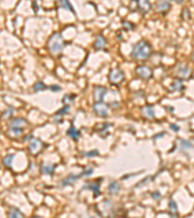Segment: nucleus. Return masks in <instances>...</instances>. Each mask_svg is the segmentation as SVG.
<instances>
[{
    "label": "nucleus",
    "mask_w": 194,
    "mask_h": 218,
    "mask_svg": "<svg viewBox=\"0 0 194 218\" xmlns=\"http://www.w3.org/2000/svg\"><path fill=\"white\" fill-rule=\"evenodd\" d=\"M151 54L152 47L149 45V43L145 40L137 42L132 48L131 57L135 60H145L151 56Z\"/></svg>",
    "instance_id": "f257e3e1"
},
{
    "label": "nucleus",
    "mask_w": 194,
    "mask_h": 218,
    "mask_svg": "<svg viewBox=\"0 0 194 218\" xmlns=\"http://www.w3.org/2000/svg\"><path fill=\"white\" fill-rule=\"evenodd\" d=\"M63 39L59 32H56L48 40V50L51 54H56L63 50Z\"/></svg>",
    "instance_id": "f03ea898"
},
{
    "label": "nucleus",
    "mask_w": 194,
    "mask_h": 218,
    "mask_svg": "<svg viewBox=\"0 0 194 218\" xmlns=\"http://www.w3.org/2000/svg\"><path fill=\"white\" fill-rule=\"evenodd\" d=\"M26 124H27V122L22 117L14 118L13 120H11L10 124H9V132L13 133L15 136H19L22 134Z\"/></svg>",
    "instance_id": "7ed1b4c3"
},
{
    "label": "nucleus",
    "mask_w": 194,
    "mask_h": 218,
    "mask_svg": "<svg viewBox=\"0 0 194 218\" xmlns=\"http://www.w3.org/2000/svg\"><path fill=\"white\" fill-rule=\"evenodd\" d=\"M109 82L114 85H119L123 81H124V73L122 70L119 68H113L110 70L109 75Z\"/></svg>",
    "instance_id": "20e7f679"
},
{
    "label": "nucleus",
    "mask_w": 194,
    "mask_h": 218,
    "mask_svg": "<svg viewBox=\"0 0 194 218\" xmlns=\"http://www.w3.org/2000/svg\"><path fill=\"white\" fill-rule=\"evenodd\" d=\"M135 73L139 78H144V80H148V78H151L152 76H153L152 69L149 67H148V66H145V65L137 66L135 68Z\"/></svg>",
    "instance_id": "39448f33"
},
{
    "label": "nucleus",
    "mask_w": 194,
    "mask_h": 218,
    "mask_svg": "<svg viewBox=\"0 0 194 218\" xmlns=\"http://www.w3.org/2000/svg\"><path fill=\"white\" fill-rule=\"evenodd\" d=\"M93 111L96 116L105 117L108 115V105H106L103 102H95L92 106Z\"/></svg>",
    "instance_id": "423d86ee"
},
{
    "label": "nucleus",
    "mask_w": 194,
    "mask_h": 218,
    "mask_svg": "<svg viewBox=\"0 0 194 218\" xmlns=\"http://www.w3.org/2000/svg\"><path fill=\"white\" fill-rule=\"evenodd\" d=\"M171 8V0H156L155 11L159 14H166Z\"/></svg>",
    "instance_id": "0eeeda50"
},
{
    "label": "nucleus",
    "mask_w": 194,
    "mask_h": 218,
    "mask_svg": "<svg viewBox=\"0 0 194 218\" xmlns=\"http://www.w3.org/2000/svg\"><path fill=\"white\" fill-rule=\"evenodd\" d=\"M106 93H107V89H106L104 86H100V85L94 86L93 91H92L94 101L95 102H102L104 97L106 96Z\"/></svg>",
    "instance_id": "6e6552de"
},
{
    "label": "nucleus",
    "mask_w": 194,
    "mask_h": 218,
    "mask_svg": "<svg viewBox=\"0 0 194 218\" xmlns=\"http://www.w3.org/2000/svg\"><path fill=\"white\" fill-rule=\"evenodd\" d=\"M152 8L149 0H137V11L142 14H147Z\"/></svg>",
    "instance_id": "1a4fd4ad"
},
{
    "label": "nucleus",
    "mask_w": 194,
    "mask_h": 218,
    "mask_svg": "<svg viewBox=\"0 0 194 218\" xmlns=\"http://www.w3.org/2000/svg\"><path fill=\"white\" fill-rule=\"evenodd\" d=\"M83 176V173H80V174H74V173H71L69 174V176L67 178H65L63 180H61L60 182V185L62 187H65V186H68L70 184H72L73 182L77 181L79 178H80L81 177Z\"/></svg>",
    "instance_id": "9d476101"
},
{
    "label": "nucleus",
    "mask_w": 194,
    "mask_h": 218,
    "mask_svg": "<svg viewBox=\"0 0 194 218\" xmlns=\"http://www.w3.org/2000/svg\"><path fill=\"white\" fill-rule=\"evenodd\" d=\"M141 112L144 117L148 119H153L154 118V110L153 107L151 105H146L142 109H141Z\"/></svg>",
    "instance_id": "9b49d317"
},
{
    "label": "nucleus",
    "mask_w": 194,
    "mask_h": 218,
    "mask_svg": "<svg viewBox=\"0 0 194 218\" xmlns=\"http://www.w3.org/2000/svg\"><path fill=\"white\" fill-rule=\"evenodd\" d=\"M41 146H42V143L39 141V140H37V139H32L31 142H30V144H29L28 149H29L30 153L36 154V153H38V152L40 151Z\"/></svg>",
    "instance_id": "f8f14e48"
},
{
    "label": "nucleus",
    "mask_w": 194,
    "mask_h": 218,
    "mask_svg": "<svg viewBox=\"0 0 194 218\" xmlns=\"http://www.w3.org/2000/svg\"><path fill=\"white\" fill-rule=\"evenodd\" d=\"M106 45H107V41H106L105 37H103L102 35H98V36L95 38V41L93 43V47L97 50H101L105 49Z\"/></svg>",
    "instance_id": "ddd939ff"
},
{
    "label": "nucleus",
    "mask_w": 194,
    "mask_h": 218,
    "mask_svg": "<svg viewBox=\"0 0 194 218\" xmlns=\"http://www.w3.org/2000/svg\"><path fill=\"white\" fill-rule=\"evenodd\" d=\"M85 189H90L93 193H94V197H97V196H99L100 194V189H99V183L95 181V182H86L83 190Z\"/></svg>",
    "instance_id": "4468645a"
},
{
    "label": "nucleus",
    "mask_w": 194,
    "mask_h": 218,
    "mask_svg": "<svg viewBox=\"0 0 194 218\" xmlns=\"http://www.w3.org/2000/svg\"><path fill=\"white\" fill-rule=\"evenodd\" d=\"M176 75L180 78H187L189 75V68L184 65H178L176 67Z\"/></svg>",
    "instance_id": "2eb2a0df"
},
{
    "label": "nucleus",
    "mask_w": 194,
    "mask_h": 218,
    "mask_svg": "<svg viewBox=\"0 0 194 218\" xmlns=\"http://www.w3.org/2000/svg\"><path fill=\"white\" fill-rule=\"evenodd\" d=\"M119 190H120V186L119 184V182L114 181V180L110 181L109 185H108V192L110 194H117L119 192Z\"/></svg>",
    "instance_id": "dca6fc26"
},
{
    "label": "nucleus",
    "mask_w": 194,
    "mask_h": 218,
    "mask_svg": "<svg viewBox=\"0 0 194 218\" xmlns=\"http://www.w3.org/2000/svg\"><path fill=\"white\" fill-rule=\"evenodd\" d=\"M58 6H60L64 10H68L71 13L75 14V10L72 7V4L70 3L69 0H58Z\"/></svg>",
    "instance_id": "f3484780"
},
{
    "label": "nucleus",
    "mask_w": 194,
    "mask_h": 218,
    "mask_svg": "<svg viewBox=\"0 0 194 218\" xmlns=\"http://www.w3.org/2000/svg\"><path fill=\"white\" fill-rule=\"evenodd\" d=\"M182 80H181L180 78H175V81L170 84V90L172 91H179L182 89Z\"/></svg>",
    "instance_id": "a211bd4d"
},
{
    "label": "nucleus",
    "mask_w": 194,
    "mask_h": 218,
    "mask_svg": "<svg viewBox=\"0 0 194 218\" xmlns=\"http://www.w3.org/2000/svg\"><path fill=\"white\" fill-rule=\"evenodd\" d=\"M67 136L72 138L73 140H75V141H77V140L79 139V137H80V132L74 127V126H71L68 130H67Z\"/></svg>",
    "instance_id": "6ab92c4d"
},
{
    "label": "nucleus",
    "mask_w": 194,
    "mask_h": 218,
    "mask_svg": "<svg viewBox=\"0 0 194 218\" xmlns=\"http://www.w3.org/2000/svg\"><path fill=\"white\" fill-rule=\"evenodd\" d=\"M55 169V165L54 164H45V163H43L41 165V172L43 173H45V174H50L52 173V171H54Z\"/></svg>",
    "instance_id": "aec40b11"
},
{
    "label": "nucleus",
    "mask_w": 194,
    "mask_h": 218,
    "mask_svg": "<svg viewBox=\"0 0 194 218\" xmlns=\"http://www.w3.org/2000/svg\"><path fill=\"white\" fill-rule=\"evenodd\" d=\"M168 208H169V213H170L171 215L178 214V206H177V203H176L175 201H173V200H170V201H169Z\"/></svg>",
    "instance_id": "412c9836"
},
{
    "label": "nucleus",
    "mask_w": 194,
    "mask_h": 218,
    "mask_svg": "<svg viewBox=\"0 0 194 218\" xmlns=\"http://www.w3.org/2000/svg\"><path fill=\"white\" fill-rule=\"evenodd\" d=\"M8 216L11 218H17V217H22V214L20 212L19 209H17L16 207H10L8 211Z\"/></svg>",
    "instance_id": "4be33fe9"
},
{
    "label": "nucleus",
    "mask_w": 194,
    "mask_h": 218,
    "mask_svg": "<svg viewBox=\"0 0 194 218\" xmlns=\"http://www.w3.org/2000/svg\"><path fill=\"white\" fill-rule=\"evenodd\" d=\"M14 158H15V154H8L7 156H5L3 158V163L4 165L6 166V167L10 168L12 166V163L14 161Z\"/></svg>",
    "instance_id": "5701e85b"
},
{
    "label": "nucleus",
    "mask_w": 194,
    "mask_h": 218,
    "mask_svg": "<svg viewBox=\"0 0 194 218\" xmlns=\"http://www.w3.org/2000/svg\"><path fill=\"white\" fill-rule=\"evenodd\" d=\"M45 89H47V85L41 81L35 83V84L33 85V90L36 91V92L41 91V90H45Z\"/></svg>",
    "instance_id": "b1692460"
},
{
    "label": "nucleus",
    "mask_w": 194,
    "mask_h": 218,
    "mask_svg": "<svg viewBox=\"0 0 194 218\" xmlns=\"http://www.w3.org/2000/svg\"><path fill=\"white\" fill-rule=\"evenodd\" d=\"M74 99H75V96H74V95H69V94H67V95H64V96H63L62 103H63L64 105H68L69 103H72V102L74 101Z\"/></svg>",
    "instance_id": "393cba45"
},
{
    "label": "nucleus",
    "mask_w": 194,
    "mask_h": 218,
    "mask_svg": "<svg viewBox=\"0 0 194 218\" xmlns=\"http://www.w3.org/2000/svg\"><path fill=\"white\" fill-rule=\"evenodd\" d=\"M180 144H181V146L183 148V149H190V148H192V145L190 142L187 141V140H181L180 141Z\"/></svg>",
    "instance_id": "a878e982"
},
{
    "label": "nucleus",
    "mask_w": 194,
    "mask_h": 218,
    "mask_svg": "<svg viewBox=\"0 0 194 218\" xmlns=\"http://www.w3.org/2000/svg\"><path fill=\"white\" fill-rule=\"evenodd\" d=\"M122 27H123V29H125L126 31H130L131 29L134 28V25L132 24L131 22H129V21H122Z\"/></svg>",
    "instance_id": "bb28decb"
},
{
    "label": "nucleus",
    "mask_w": 194,
    "mask_h": 218,
    "mask_svg": "<svg viewBox=\"0 0 194 218\" xmlns=\"http://www.w3.org/2000/svg\"><path fill=\"white\" fill-rule=\"evenodd\" d=\"M13 113H14V109L13 108H8L6 109L3 113H2V118H6L8 116H13Z\"/></svg>",
    "instance_id": "cd10ccee"
},
{
    "label": "nucleus",
    "mask_w": 194,
    "mask_h": 218,
    "mask_svg": "<svg viewBox=\"0 0 194 218\" xmlns=\"http://www.w3.org/2000/svg\"><path fill=\"white\" fill-rule=\"evenodd\" d=\"M190 12L188 11V9L187 8H184L182 12V17L183 20H189L190 19Z\"/></svg>",
    "instance_id": "c85d7f7f"
},
{
    "label": "nucleus",
    "mask_w": 194,
    "mask_h": 218,
    "mask_svg": "<svg viewBox=\"0 0 194 218\" xmlns=\"http://www.w3.org/2000/svg\"><path fill=\"white\" fill-rule=\"evenodd\" d=\"M69 111V105H66L65 107H63L61 110H59L57 112H56V115H65V113H67Z\"/></svg>",
    "instance_id": "c756f323"
},
{
    "label": "nucleus",
    "mask_w": 194,
    "mask_h": 218,
    "mask_svg": "<svg viewBox=\"0 0 194 218\" xmlns=\"http://www.w3.org/2000/svg\"><path fill=\"white\" fill-rule=\"evenodd\" d=\"M83 154L85 156H86V157H94L96 155H98V151H97V150H92L90 152H84Z\"/></svg>",
    "instance_id": "7c9ffc66"
},
{
    "label": "nucleus",
    "mask_w": 194,
    "mask_h": 218,
    "mask_svg": "<svg viewBox=\"0 0 194 218\" xmlns=\"http://www.w3.org/2000/svg\"><path fill=\"white\" fill-rule=\"evenodd\" d=\"M93 173V170L91 168H86L84 172H83V176H86V177H90L91 176Z\"/></svg>",
    "instance_id": "2f4dec72"
},
{
    "label": "nucleus",
    "mask_w": 194,
    "mask_h": 218,
    "mask_svg": "<svg viewBox=\"0 0 194 218\" xmlns=\"http://www.w3.org/2000/svg\"><path fill=\"white\" fill-rule=\"evenodd\" d=\"M152 198L154 199V200H158V199H160L161 198V194H160V192H153V193L152 194Z\"/></svg>",
    "instance_id": "473e14b6"
},
{
    "label": "nucleus",
    "mask_w": 194,
    "mask_h": 218,
    "mask_svg": "<svg viewBox=\"0 0 194 218\" xmlns=\"http://www.w3.org/2000/svg\"><path fill=\"white\" fill-rule=\"evenodd\" d=\"M32 8H33V11L35 13H38L39 8H38V5H37V1H33L32 2Z\"/></svg>",
    "instance_id": "72a5a7b5"
},
{
    "label": "nucleus",
    "mask_w": 194,
    "mask_h": 218,
    "mask_svg": "<svg viewBox=\"0 0 194 218\" xmlns=\"http://www.w3.org/2000/svg\"><path fill=\"white\" fill-rule=\"evenodd\" d=\"M50 89H51V91H58V90H60L61 88H60V87H59L58 85L54 84V85H51V86L50 87Z\"/></svg>",
    "instance_id": "f704fd0d"
},
{
    "label": "nucleus",
    "mask_w": 194,
    "mask_h": 218,
    "mask_svg": "<svg viewBox=\"0 0 194 218\" xmlns=\"http://www.w3.org/2000/svg\"><path fill=\"white\" fill-rule=\"evenodd\" d=\"M170 128L172 129V130H174V131H179L180 130V127L179 126H177V125H174V124H171L170 125Z\"/></svg>",
    "instance_id": "c9c22d12"
},
{
    "label": "nucleus",
    "mask_w": 194,
    "mask_h": 218,
    "mask_svg": "<svg viewBox=\"0 0 194 218\" xmlns=\"http://www.w3.org/2000/svg\"><path fill=\"white\" fill-rule=\"evenodd\" d=\"M173 1H175V2H177V3H182V1H183V0H173Z\"/></svg>",
    "instance_id": "e433bc0d"
},
{
    "label": "nucleus",
    "mask_w": 194,
    "mask_h": 218,
    "mask_svg": "<svg viewBox=\"0 0 194 218\" xmlns=\"http://www.w3.org/2000/svg\"><path fill=\"white\" fill-rule=\"evenodd\" d=\"M30 137H31V136H30V135H28V136H27V137H24V138H23V141H26V139H29V138H30Z\"/></svg>",
    "instance_id": "4c0bfd02"
},
{
    "label": "nucleus",
    "mask_w": 194,
    "mask_h": 218,
    "mask_svg": "<svg viewBox=\"0 0 194 218\" xmlns=\"http://www.w3.org/2000/svg\"><path fill=\"white\" fill-rule=\"evenodd\" d=\"M191 58H192V60L194 61V52H193V54H191Z\"/></svg>",
    "instance_id": "58836bf2"
}]
</instances>
